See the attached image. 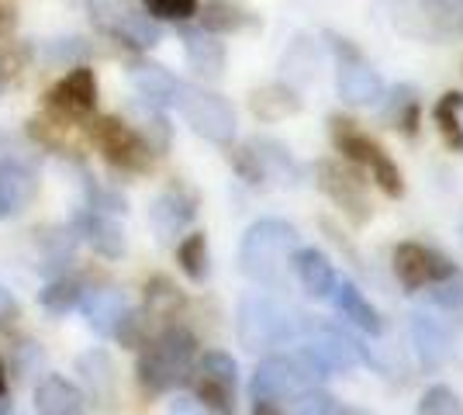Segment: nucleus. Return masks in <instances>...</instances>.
<instances>
[{
  "mask_svg": "<svg viewBox=\"0 0 463 415\" xmlns=\"http://www.w3.org/2000/svg\"><path fill=\"white\" fill-rule=\"evenodd\" d=\"M201 24L208 28V32H235V28H242L246 24V14L229 4V0H212L204 11H201Z\"/></svg>",
  "mask_w": 463,
  "mask_h": 415,
  "instance_id": "obj_29",
  "label": "nucleus"
},
{
  "mask_svg": "<svg viewBox=\"0 0 463 415\" xmlns=\"http://www.w3.org/2000/svg\"><path fill=\"white\" fill-rule=\"evenodd\" d=\"M463 108V94H443L439 104H436V111H432V118H436V128H439V136L449 149H457L463 153V128H460V118H457V111Z\"/></svg>",
  "mask_w": 463,
  "mask_h": 415,
  "instance_id": "obj_26",
  "label": "nucleus"
},
{
  "mask_svg": "<svg viewBox=\"0 0 463 415\" xmlns=\"http://www.w3.org/2000/svg\"><path fill=\"white\" fill-rule=\"evenodd\" d=\"M45 108L62 121H80L94 115L97 108V77L94 70L77 66L66 77H59L49 90H45Z\"/></svg>",
  "mask_w": 463,
  "mask_h": 415,
  "instance_id": "obj_12",
  "label": "nucleus"
},
{
  "mask_svg": "<svg viewBox=\"0 0 463 415\" xmlns=\"http://www.w3.org/2000/svg\"><path fill=\"white\" fill-rule=\"evenodd\" d=\"M90 136H94L97 149L104 153V159H108L111 166L125 170V174H142V170H149V163H153V146L138 136L132 125H125L121 118H97L94 128H90Z\"/></svg>",
  "mask_w": 463,
  "mask_h": 415,
  "instance_id": "obj_11",
  "label": "nucleus"
},
{
  "mask_svg": "<svg viewBox=\"0 0 463 415\" xmlns=\"http://www.w3.org/2000/svg\"><path fill=\"white\" fill-rule=\"evenodd\" d=\"M326 377L328 371L308 350H290L284 356H267L256 367L250 391L252 398H267V401H294L301 391L318 388Z\"/></svg>",
  "mask_w": 463,
  "mask_h": 415,
  "instance_id": "obj_4",
  "label": "nucleus"
},
{
  "mask_svg": "<svg viewBox=\"0 0 463 415\" xmlns=\"http://www.w3.org/2000/svg\"><path fill=\"white\" fill-rule=\"evenodd\" d=\"M328 132H332V142H335V149L349 159V163H356V166H367L373 184L384 191L387 198H402L405 194V180H402V170H398V163L387 156L384 149L373 142V138L356 125V121L349 118H328Z\"/></svg>",
  "mask_w": 463,
  "mask_h": 415,
  "instance_id": "obj_6",
  "label": "nucleus"
},
{
  "mask_svg": "<svg viewBox=\"0 0 463 415\" xmlns=\"http://www.w3.org/2000/svg\"><path fill=\"white\" fill-rule=\"evenodd\" d=\"M415 412L419 415H463V398L457 395L453 388H446V384H432L422 395Z\"/></svg>",
  "mask_w": 463,
  "mask_h": 415,
  "instance_id": "obj_30",
  "label": "nucleus"
},
{
  "mask_svg": "<svg viewBox=\"0 0 463 415\" xmlns=\"http://www.w3.org/2000/svg\"><path fill=\"white\" fill-rule=\"evenodd\" d=\"M335 412H339L335 398L326 395L322 388H308V391H301V395L294 398V415H335Z\"/></svg>",
  "mask_w": 463,
  "mask_h": 415,
  "instance_id": "obj_36",
  "label": "nucleus"
},
{
  "mask_svg": "<svg viewBox=\"0 0 463 415\" xmlns=\"http://www.w3.org/2000/svg\"><path fill=\"white\" fill-rule=\"evenodd\" d=\"M184 42H187V60H191L197 77H204V80L222 77V66H225V49H222V42L208 39V35H201V32H187Z\"/></svg>",
  "mask_w": 463,
  "mask_h": 415,
  "instance_id": "obj_25",
  "label": "nucleus"
},
{
  "mask_svg": "<svg viewBox=\"0 0 463 415\" xmlns=\"http://www.w3.org/2000/svg\"><path fill=\"white\" fill-rule=\"evenodd\" d=\"M425 295H429L432 305H439V308H446V312H463V270L457 267L443 284L429 288Z\"/></svg>",
  "mask_w": 463,
  "mask_h": 415,
  "instance_id": "obj_33",
  "label": "nucleus"
},
{
  "mask_svg": "<svg viewBox=\"0 0 463 415\" xmlns=\"http://www.w3.org/2000/svg\"><path fill=\"white\" fill-rule=\"evenodd\" d=\"M73 225H77V236L87 242V246H94L100 257L108 259H118L125 253V232H121V225H118L111 212H100V208H83L77 212L73 218Z\"/></svg>",
  "mask_w": 463,
  "mask_h": 415,
  "instance_id": "obj_18",
  "label": "nucleus"
},
{
  "mask_svg": "<svg viewBox=\"0 0 463 415\" xmlns=\"http://www.w3.org/2000/svg\"><path fill=\"white\" fill-rule=\"evenodd\" d=\"M328 301H332L335 312L346 318V322H353L356 329H364V333H370V336H381V333H384V318H381V312L370 305L367 297H364V291H360L349 277H339V280H335V288H332Z\"/></svg>",
  "mask_w": 463,
  "mask_h": 415,
  "instance_id": "obj_20",
  "label": "nucleus"
},
{
  "mask_svg": "<svg viewBox=\"0 0 463 415\" xmlns=\"http://www.w3.org/2000/svg\"><path fill=\"white\" fill-rule=\"evenodd\" d=\"M153 21H187L197 14V0H142Z\"/></svg>",
  "mask_w": 463,
  "mask_h": 415,
  "instance_id": "obj_35",
  "label": "nucleus"
},
{
  "mask_svg": "<svg viewBox=\"0 0 463 415\" xmlns=\"http://www.w3.org/2000/svg\"><path fill=\"white\" fill-rule=\"evenodd\" d=\"M4 391H7V377H4V367H0V398H4Z\"/></svg>",
  "mask_w": 463,
  "mask_h": 415,
  "instance_id": "obj_42",
  "label": "nucleus"
},
{
  "mask_svg": "<svg viewBox=\"0 0 463 415\" xmlns=\"http://www.w3.org/2000/svg\"><path fill=\"white\" fill-rule=\"evenodd\" d=\"M176 263L194 284H201L208 277V239H204V232H191L176 246Z\"/></svg>",
  "mask_w": 463,
  "mask_h": 415,
  "instance_id": "obj_28",
  "label": "nucleus"
},
{
  "mask_svg": "<svg viewBox=\"0 0 463 415\" xmlns=\"http://www.w3.org/2000/svg\"><path fill=\"white\" fill-rule=\"evenodd\" d=\"M194 395L214 415H235V395H239V363L222 350H212L194 367Z\"/></svg>",
  "mask_w": 463,
  "mask_h": 415,
  "instance_id": "obj_8",
  "label": "nucleus"
},
{
  "mask_svg": "<svg viewBox=\"0 0 463 415\" xmlns=\"http://www.w3.org/2000/svg\"><path fill=\"white\" fill-rule=\"evenodd\" d=\"M11 318H18V301L0 284V322H11Z\"/></svg>",
  "mask_w": 463,
  "mask_h": 415,
  "instance_id": "obj_37",
  "label": "nucleus"
},
{
  "mask_svg": "<svg viewBox=\"0 0 463 415\" xmlns=\"http://www.w3.org/2000/svg\"><path fill=\"white\" fill-rule=\"evenodd\" d=\"M194 215H197V198H194L184 184H174V187H166V191L153 201L149 222H153V229L159 239H174L176 232H184V229L191 225Z\"/></svg>",
  "mask_w": 463,
  "mask_h": 415,
  "instance_id": "obj_17",
  "label": "nucleus"
},
{
  "mask_svg": "<svg viewBox=\"0 0 463 415\" xmlns=\"http://www.w3.org/2000/svg\"><path fill=\"white\" fill-rule=\"evenodd\" d=\"M170 415H208V409L201 405V401H174V409H170Z\"/></svg>",
  "mask_w": 463,
  "mask_h": 415,
  "instance_id": "obj_38",
  "label": "nucleus"
},
{
  "mask_svg": "<svg viewBox=\"0 0 463 415\" xmlns=\"http://www.w3.org/2000/svg\"><path fill=\"white\" fill-rule=\"evenodd\" d=\"M11 24H14V11L0 4V28H11Z\"/></svg>",
  "mask_w": 463,
  "mask_h": 415,
  "instance_id": "obj_41",
  "label": "nucleus"
},
{
  "mask_svg": "<svg viewBox=\"0 0 463 415\" xmlns=\"http://www.w3.org/2000/svg\"><path fill=\"white\" fill-rule=\"evenodd\" d=\"M39 180L18 159H0V218H14L35 198Z\"/></svg>",
  "mask_w": 463,
  "mask_h": 415,
  "instance_id": "obj_22",
  "label": "nucleus"
},
{
  "mask_svg": "<svg viewBox=\"0 0 463 415\" xmlns=\"http://www.w3.org/2000/svg\"><path fill=\"white\" fill-rule=\"evenodd\" d=\"M391 267L408 295H425L429 288L443 284L446 277L457 270L439 250H432L425 242H398L391 253Z\"/></svg>",
  "mask_w": 463,
  "mask_h": 415,
  "instance_id": "obj_10",
  "label": "nucleus"
},
{
  "mask_svg": "<svg viewBox=\"0 0 463 415\" xmlns=\"http://www.w3.org/2000/svg\"><path fill=\"white\" fill-rule=\"evenodd\" d=\"M176 108H180V115L187 118L194 132L201 138H208V142H214V146H229L232 138H235V111H232L229 100L218 98L214 90L180 83Z\"/></svg>",
  "mask_w": 463,
  "mask_h": 415,
  "instance_id": "obj_7",
  "label": "nucleus"
},
{
  "mask_svg": "<svg viewBox=\"0 0 463 415\" xmlns=\"http://www.w3.org/2000/svg\"><path fill=\"white\" fill-rule=\"evenodd\" d=\"M77 308L87 316V322H90V329H94L97 336H115V339H121V343H125L128 325L136 322L128 297L121 295V291H115V288L87 291V295L80 297Z\"/></svg>",
  "mask_w": 463,
  "mask_h": 415,
  "instance_id": "obj_14",
  "label": "nucleus"
},
{
  "mask_svg": "<svg viewBox=\"0 0 463 415\" xmlns=\"http://www.w3.org/2000/svg\"><path fill=\"white\" fill-rule=\"evenodd\" d=\"M250 104H252V111H256L263 121L284 118V115H294V111L301 108V100L294 98L288 87H263V90H256V94H252Z\"/></svg>",
  "mask_w": 463,
  "mask_h": 415,
  "instance_id": "obj_27",
  "label": "nucleus"
},
{
  "mask_svg": "<svg viewBox=\"0 0 463 415\" xmlns=\"http://www.w3.org/2000/svg\"><path fill=\"white\" fill-rule=\"evenodd\" d=\"M252 415H284V409L267 398H252Z\"/></svg>",
  "mask_w": 463,
  "mask_h": 415,
  "instance_id": "obj_39",
  "label": "nucleus"
},
{
  "mask_svg": "<svg viewBox=\"0 0 463 415\" xmlns=\"http://www.w3.org/2000/svg\"><path fill=\"white\" fill-rule=\"evenodd\" d=\"M305 350L326 367L328 374H349L364 360V346L335 325H308Z\"/></svg>",
  "mask_w": 463,
  "mask_h": 415,
  "instance_id": "obj_13",
  "label": "nucleus"
},
{
  "mask_svg": "<svg viewBox=\"0 0 463 415\" xmlns=\"http://www.w3.org/2000/svg\"><path fill=\"white\" fill-rule=\"evenodd\" d=\"M132 83L138 87V94L149 100L153 108H166V104H176V94H180V80L174 73H166L163 66H153V62H142L132 70Z\"/></svg>",
  "mask_w": 463,
  "mask_h": 415,
  "instance_id": "obj_24",
  "label": "nucleus"
},
{
  "mask_svg": "<svg viewBox=\"0 0 463 415\" xmlns=\"http://www.w3.org/2000/svg\"><path fill=\"white\" fill-rule=\"evenodd\" d=\"M387 21L411 39L446 42L463 35V0H384Z\"/></svg>",
  "mask_w": 463,
  "mask_h": 415,
  "instance_id": "obj_5",
  "label": "nucleus"
},
{
  "mask_svg": "<svg viewBox=\"0 0 463 415\" xmlns=\"http://www.w3.org/2000/svg\"><path fill=\"white\" fill-rule=\"evenodd\" d=\"M90 21L104 35L125 42L132 49H153L159 42V24L142 14L132 0H87Z\"/></svg>",
  "mask_w": 463,
  "mask_h": 415,
  "instance_id": "obj_9",
  "label": "nucleus"
},
{
  "mask_svg": "<svg viewBox=\"0 0 463 415\" xmlns=\"http://www.w3.org/2000/svg\"><path fill=\"white\" fill-rule=\"evenodd\" d=\"M335 87H339V98L349 100V104H373V100L384 98L381 73L360 60V52L349 49V45H339V80H335Z\"/></svg>",
  "mask_w": 463,
  "mask_h": 415,
  "instance_id": "obj_15",
  "label": "nucleus"
},
{
  "mask_svg": "<svg viewBox=\"0 0 463 415\" xmlns=\"http://www.w3.org/2000/svg\"><path fill=\"white\" fill-rule=\"evenodd\" d=\"M298 246V229L284 218H260L252 222L239 246V267L260 288H277L284 280L290 253Z\"/></svg>",
  "mask_w": 463,
  "mask_h": 415,
  "instance_id": "obj_3",
  "label": "nucleus"
},
{
  "mask_svg": "<svg viewBox=\"0 0 463 415\" xmlns=\"http://www.w3.org/2000/svg\"><path fill=\"white\" fill-rule=\"evenodd\" d=\"M77 367L87 374V381L94 384V391H108L111 388V374H115V367H111V360L100 354V350H94V354H83L77 360Z\"/></svg>",
  "mask_w": 463,
  "mask_h": 415,
  "instance_id": "obj_34",
  "label": "nucleus"
},
{
  "mask_svg": "<svg viewBox=\"0 0 463 415\" xmlns=\"http://www.w3.org/2000/svg\"><path fill=\"white\" fill-rule=\"evenodd\" d=\"M411 343L425 371H439L453 360V336L443 322L429 316H411Z\"/></svg>",
  "mask_w": 463,
  "mask_h": 415,
  "instance_id": "obj_19",
  "label": "nucleus"
},
{
  "mask_svg": "<svg viewBox=\"0 0 463 415\" xmlns=\"http://www.w3.org/2000/svg\"><path fill=\"white\" fill-rule=\"evenodd\" d=\"M308 318L298 308H290L288 301H280L270 291H250L239 301V343L252 354H267V350H284L294 346L298 339L308 333Z\"/></svg>",
  "mask_w": 463,
  "mask_h": 415,
  "instance_id": "obj_1",
  "label": "nucleus"
},
{
  "mask_svg": "<svg viewBox=\"0 0 463 415\" xmlns=\"http://www.w3.org/2000/svg\"><path fill=\"white\" fill-rule=\"evenodd\" d=\"M11 73H14V62H11V56H7V49H0V90L7 87Z\"/></svg>",
  "mask_w": 463,
  "mask_h": 415,
  "instance_id": "obj_40",
  "label": "nucleus"
},
{
  "mask_svg": "<svg viewBox=\"0 0 463 415\" xmlns=\"http://www.w3.org/2000/svg\"><path fill=\"white\" fill-rule=\"evenodd\" d=\"M83 291H80L77 280H70V277H56L45 291H42V305L49 308V312H70V308H77Z\"/></svg>",
  "mask_w": 463,
  "mask_h": 415,
  "instance_id": "obj_32",
  "label": "nucleus"
},
{
  "mask_svg": "<svg viewBox=\"0 0 463 415\" xmlns=\"http://www.w3.org/2000/svg\"><path fill=\"white\" fill-rule=\"evenodd\" d=\"M290 267H294V274H298V280H301V288H305L315 301H328L339 274H335L332 259H328L322 250H315V246L298 250V253L290 257Z\"/></svg>",
  "mask_w": 463,
  "mask_h": 415,
  "instance_id": "obj_21",
  "label": "nucleus"
},
{
  "mask_svg": "<svg viewBox=\"0 0 463 415\" xmlns=\"http://www.w3.org/2000/svg\"><path fill=\"white\" fill-rule=\"evenodd\" d=\"M194 360H197V339L184 325H166L146 350L138 354L136 377L149 395H166L191 381Z\"/></svg>",
  "mask_w": 463,
  "mask_h": 415,
  "instance_id": "obj_2",
  "label": "nucleus"
},
{
  "mask_svg": "<svg viewBox=\"0 0 463 415\" xmlns=\"http://www.w3.org/2000/svg\"><path fill=\"white\" fill-rule=\"evenodd\" d=\"M318 187H322L328 198L335 201L356 225H364L370 218L367 191H364V180L356 177V174H349V170L335 166V163H322V166H318Z\"/></svg>",
  "mask_w": 463,
  "mask_h": 415,
  "instance_id": "obj_16",
  "label": "nucleus"
},
{
  "mask_svg": "<svg viewBox=\"0 0 463 415\" xmlns=\"http://www.w3.org/2000/svg\"><path fill=\"white\" fill-rule=\"evenodd\" d=\"M387 118L394 121V128H402L405 136H415V125H419V100H415V90L411 87H402L391 108H387Z\"/></svg>",
  "mask_w": 463,
  "mask_h": 415,
  "instance_id": "obj_31",
  "label": "nucleus"
},
{
  "mask_svg": "<svg viewBox=\"0 0 463 415\" xmlns=\"http://www.w3.org/2000/svg\"><path fill=\"white\" fill-rule=\"evenodd\" d=\"M35 405L42 415H83V391L73 381L49 374L35 388Z\"/></svg>",
  "mask_w": 463,
  "mask_h": 415,
  "instance_id": "obj_23",
  "label": "nucleus"
}]
</instances>
